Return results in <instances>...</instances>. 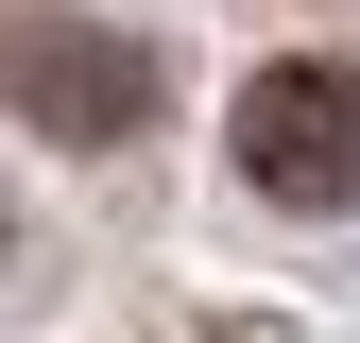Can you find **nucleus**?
I'll list each match as a JSON object with an SVG mask.
<instances>
[{"label": "nucleus", "mask_w": 360, "mask_h": 343, "mask_svg": "<svg viewBox=\"0 0 360 343\" xmlns=\"http://www.w3.org/2000/svg\"><path fill=\"white\" fill-rule=\"evenodd\" d=\"M223 138H240V189L275 206H360V69L343 52H275L223 103Z\"/></svg>", "instance_id": "nucleus-1"}, {"label": "nucleus", "mask_w": 360, "mask_h": 343, "mask_svg": "<svg viewBox=\"0 0 360 343\" xmlns=\"http://www.w3.org/2000/svg\"><path fill=\"white\" fill-rule=\"evenodd\" d=\"M0 103H18L34 138H69V155H120V138L155 120V52H138V34H103V18H18Z\"/></svg>", "instance_id": "nucleus-2"}]
</instances>
